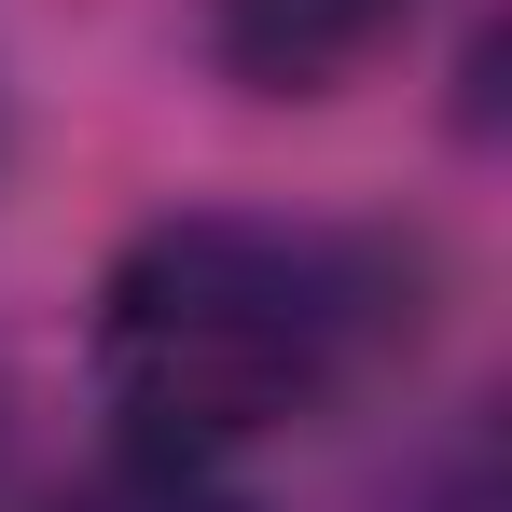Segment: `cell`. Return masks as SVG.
I'll return each mask as SVG.
<instances>
[{"instance_id":"obj_4","label":"cell","mask_w":512,"mask_h":512,"mask_svg":"<svg viewBox=\"0 0 512 512\" xmlns=\"http://www.w3.org/2000/svg\"><path fill=\"white\" fill-rule=\"evenodd\" d=\"M0 512H28V485H14V416H0Z\"/></svg>"},{"instance_id":"obj_1","label":"cell","mask_w":512,"mask_h":512,"mask_svg":"<svg viewBox=\"0 0 512 512\" xmlns=\"http://www.w3.org/2000/svg\"><path fill=\"white\" fill-rule=\"evenodd\" d=\"M416 333V263L319 222H250V208H180L125 236L97 277V402L111 443L250 471L263 443L319 429Z\"/></svg>"},{"instance_id":"obj_3","label":"cell","mask_w":512,"mask_h":512,"mask_svg":"<svg viewBox=\"0 0 512 512\" xmlns=\"http://www.w3.org/2000/svg\"><path fill=\"white\" fill-rule=\"evenodd\" d=\"M28 512H263L250 471H208V457H153V443H97V471H70L56 499Z\"/></svg>"},{"instance_id":"obj_2","label":"cell","mask_w":512,"mask_h":512,"mask_svg":"<svg viewBox=\"0 0 512 512\" xmlns=\"http://www.w3.org/2000/svg\"><path fill=\"white\" fill-rule=\"evenodd\" d=\"M416 0H208V42L250 97H333L360 56H388Z\"/></svg>"}]
</instances>
